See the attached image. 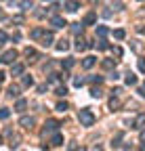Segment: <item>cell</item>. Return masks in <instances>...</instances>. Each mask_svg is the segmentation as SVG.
<instances>
[{"mask_svg":"<svg viewBox=\"0 0 145 151\" xmlns=\"http://www.w3.org/2000/svg\"><path fill=\"white\" fill-rule=\"evenodd\" d=\"M4 78H6V74H4V72H0V84L4 82Z\"/></svg>","mask_w":145,"mask_h":151,"instance_id":"f35d334b","label":"cell"},{"mask_svg":"<svg viewBox=\"0 0 145 151\" xmlns=\"http://www.w3.org/2000/svg\"><path fill=\"white\" fill-rule=\"evenodd\" d=\"M90 97H93V99H101V97H103V90H101L99 86H93V88H90Z\"/></svg>","mask_w":145,"mask_h":151,"instance_id":"8fae6325","label":"cell"},{"mask_svg":"<svg viewBox=\"0 0 145 151\" xmlns=\"http://www.w3.org/2000/svg\"><path fill=\"white\" fill-rule=\"evenodd\" d=\"M84 84V78H76L74 80V86H82Z\"/></svg>","mask_w":145,"mask_h":151,"instance_id":"d590c367","label":"cell"},{"mask_svg":"<svg viewBox=\"0 0 145 151\" xmlns=\"http://www.w3.org/2000/svg\"><path fill=\"white\" fill-rule=\"evenodd\" d=\"M8 94H11V97H19V86H8Z\"/></svg>","mask_w":145,"mask_h":151,"instance_id":"44dd1931","label":"cell"},{"mask_svg":"<svg viewBox=\"0 0 145 151\" xmlns=\"http://www.w3.org/2000/svg\"><path fill=\"white\" fill-rule=\"evenodd\" d=\"M124 82L128 84V86H135V84H137V76H135V74H126Z\"/></svg>","mask_w":145,"mask_h":151,"instance_id":"9a60e30c","label":"cell"},{"mask_svg":"<svg viewBox=\"0 0 145 151\" xmlns=\"http://www.w3.org/2000/svg\"><path fill=\"white\" fill-rule=\"evenodd\" d=\"M17 145H19V137L13 134V139H11V147H17Z\"/></svg>","mask_w":145,"mask_h":151,"instance_id":"d6a6232c","label":"cell"},{"mask_svg":"<svg viewBox=\"0 0 145 151\" xmlns=\"http://www.w3.org/2000/svg\"><path fill=\"white\" fill-rule=\"evenodd\" d=\"M141 141H143V143H145V130L141 132Z\"/></svg>","mask_w":145,"mask_h":151,"instance_id":"60d3db41","label":"cell"},{"mask_svg":"<svg viewBox=\"0 0 145 151\" xmlns=\"http://www.w3.org/2000/svg\"><path fill=\"white\" fill-rule=\"evenodd\" d=\"M23 52H25V57H32V59H38V52H36L34 48H25Z\"/></svg>","mask_w":145,"mask_h":151,"instance_id":"7402d4cb","label":"cell"},{"mask_svg":"<svg viewBox=\"0 0 145 151\" xmlns=\"http://www.w3.org/2000/svg\"><path fill=\"white\" fill-rule=\"evenodd\" d=\"M103 67H105V69L116 67V59H105V61H103Z\"/></svg>","mask_w":145,"mask_h":151,"instance_id":"ffe728a7","label":"cell"},{"mask_svg":"<svg viewBox=\"0 0 145 151\" xmlns=\"http://www.w3.org/2000/svg\"><path fill=\"white\" fill-rule=\"evenodd\" d=\"M110 107H112V109H118V107H120V101H118V99H112V101H110Z\"/></svg>","mask_w":145,"mask_h":151,"instance_id":"4dcf8cb0","label":"cell"},{"mask_svg":"<svg viewBox=\"0 0 145 151\" xmlns=\"http://www.w3.org/2000/svg\"><path fill=\"white\" fill-rule=\"evenodd\" d=\"M139 94H141V97H145V86H143V88H139Z\"/></svg>","mask_w":145,"mask_h":151,"instance_id":"ab89813d","label":"cell"},{"mask_svg":"<svg viewBox=\"0 0 145 151\" xmlns=\"http://www.w3.org/2000/svg\"><path fill=\"white\" fill-rule=\"evenodd\" d=\"M8 115H11V111H8L6 107H2V109H0V120H6Z\"/></svg>","mask_w":145,"mask_h":151,"instance_id":"484cf974","label":"cell"},{"mask_svg":"<svg viewBox=\"0 0 145 151\" xmlns=\"http://www.w3.org/2000/svg\"><path fill=\"white\" fill-rule=\"evenodd\" d=\"M139 69H141V72H145V61H143V59L139 61Z\"/></svg>","mask_w":145,"mask_h":151,"instance_id":"8d00e7d4","label":"cell"},{"mask_svg":"<svg viewBox=\"0 0 145 151\" xmlns=\"http://www.w3.org/2000/svg\"><path fill=\"white\" fill-rule=\"evenodd\" d=\"M78 122H80V126H93L95 124V113L90 109H80L78 111Z\"/></svg>","mask_w":145,"mask_h":151,"instance_id":"6da1fadb","label":"cell"},{"mask_svg":"<svg viewBox=\"0 0 145 151\" xmlns=\"http://www.w3.org/2000/svg\"><path fill=\"white\" fill-rule=\"evenodd\" d=\"M67 48H69V42H67V40H59V42H57V50H59V52H65Z\"/></svg>","mask_w":145,"mask_h":151,"instance_id":"4fadbf2b","label":"cell"},{"mask_svg":"<svg viewBox=\"0 0 145 151\" xmlns=\"http://www.w3.org/2000/svg\"><path fill=\"white\" fill-rule=\"evenodd\" d=\"M51 145H53V147H61V145H63V137L59 134V132H57V134H53V139H51Z\"/></svg>","mask_w":145,"mask_h":151,"instance_id":"30bf717a","label":"cell"},{"mask_svg":"<svg viewBox=\"0 0 145 151\" xmlns=\"http://www.w3.org/2000/svg\"><path fill=\"white\" fill-rule=\"evenodd\" d=\"M97 34H99V36H107V28H105V25H99V28H97Z\"/></svg>","mask_w":145,"mask_h":151,"instance_id":"d4e9b609","label":"cell"},{"mask_svg":"<svg viewBox=\"0 0 145 151\" xmlns=\"http://www.w3.org/2000/svg\"><path fill=\"white\" fill-rule=\"evenodd\" d=\"M15 59H17V50H6L0 61H2V63H15Z\"/></svg>","mask_w":145,"mask_h":151,"instance_id":"3957f363","label":"cell"},{"mask_svg":"<svg viewBox=\"0 0 145 151\" xmlns=\"http://www.w3.org/2000/svg\"><path fill=\"white\" fill-rule=\"evenodd\" d=\"M143 126H145V113H139L135 120V128H143Z\"/></svg>","mask_w":145,"mask_h":151,"instance_id":"7c38bea8","label":"cell"},{"mask_svg":"<svg viewBox=\"0 0 145 151\" xmlns=\"http://www.w3.org/2000/svg\"><path fill=\"white\" fill-rule=\"evenodd\" d=\"M55 92H57L59 97H65V94H67V88H65V86H59V88H57Z\"/></svg>","mask_w":145,"mask_h":151,"instance_id":"83f0119b","label":"cell"},{"mask_svg":"<svg viewBox=\"0 0 145 151\" xmlns=\"http://www.w3.org/2000/svg\"><path fill=\"white\" fill-rule=\"evenodd\" d=\"M0 143H2V139H0Z\"/></svg>","mask_w":145,"mask_h":151,"instance_id":"b9f144b4","label":"cell"},{"mask_svg":"<svg viewBox=\"0 0 145 151\" xmlns=\"http://www.w3.org/2000/svg\"><path fill=\"white\" fill-rule=\"evenodd\" d=\"M36 124V120L32 118V115H23V118L19 120V126H23V128H32Z\"/></svg>","mask_w":145,"mask_h":151,"instance_id":"277c9868","label":"cell"},{"mask_svg":"<svg viewBox=\"0 0 145 151\" xmlns=\"http://www.w3.org/2000/svg\"><path fill=\"white\" fill-rule=\"evenodd\" d=\"M11 74L13 76H21L23 74V65L21 63H11Z\"/></svg>","mask_w":145,"mask_h":151,"instance_id":"ba28073f","label":"cell"},{"mask_svg":"<svg viewBox=\"0 0 145 151\" xmlns=\"http://www.w3.org/2000/svg\"><path fill=\"white\" fill-rule=\"evenodd\" d=\"M53 44V34L51 32H44L42 34V46H51Z\"/></svg>","mask_w":145,"mask_h":151,"instance_id":"9c48e42d","label":"cell"},{"mask_svg":"<svg viewBox=\"0 0 145 151\" xmlns=\"http://www.w3.org/2000/svg\"><path fill=\"white\" fill-rule=\"evenodd\" d=\"M114 38H116V40H124V38H126V32H124V30H116V32H114Z\"/></svg>","mask_w":145,"mask_h":151,"instance_id":"d6986e66","label":"cell"},{"mask_svg":"<svg viewBox=\"0 0 145 151\" xmlns=\"http://www.w3.org/2000/svg\"><path fill=\"white\" fill-rule=\"evenodd\" d=\"M13 23H23V17L21 15H15L13 17Z\"/></svg>","mask_w":145,"mask_h":151,"instance_id":"e575fe53","label":"cell"},{"mask_svg":"<svg viewBox=\"0 0 145 151\" xmlns=\"http://www.w3.org/2000/svg\"><path fill=\"white\" fill-rule=\"evenodd\" d=\"M4 40H6V34H4L2 30H0V42H4Z\"/></svg>","mask_w":145,"mask_h":151,"instance_id":"74e56055","label":"cell"},{"mask_svg":"<svg viewBox=\"0 0 145 151\" xmlns=\"http://www.w3.org/2000/svg\"><path fill=\"white\" fill-rule=\"evenodd\" d=\"M21 6H23V8H32L34 4H32V0H23V2H21Z\"/></svg>","mask_w":145,"mask_h":151,"instance_id":"836d02e7","label":"cell"},{"mask_svg":"<svg viewBox=\"0 0 145 151\" xmlns=\"http://www.w3.org/2000/svg\"><path fill=\"white\" fill-rule=\"evenodd\" d=\"M25 107H28V101H23V99H19V101H17V105H15V111H23Z\"/></svg>","mask_w":145,"mask_h":151,"instance_id":"2e32d148","label":"cell"},{"mask_svg":"<svg viewBox=\"0 0 145 151\" xmlns=\"http://www.w3.org/2000/svg\"><path fill=\"white\" fill-rule=\"evenodd\" d=\"M95 63H97V57H93V55L86 57V59H82V67H84V69H90Z\"/></svg>","mask_w":145,"mask_h":151,"instance_id":"5b68a950","label":"cell"},{"mask_svg":"<svg viewBox=\"0 0 145 151\" xmlns=\"http://www.w3.org/2000/svg\"><path fill=\"white\" fill-rule=\"evenodd\" d=\"M71 30H74V34H80V32H82V25H80V23H74V25H71Z\"/></svg>","mask_w":145,"mask_h":151,"instance_id":"1f68e13d","label":"cell"},{"mask_svg":"<svg viewBox=\"0 0 145 151\" xmlns=\"http://www.w3.org/2000/svg\"><path fill=\"white\" fill-rule=\"evenodd\" d=\"M95 19H97L95 13H88V15L84 17V25H93V23H95Z\"/></svg>","mask_w":145,"mask_h":151,"instance_id":"e0dca14e","label":"cell"},{"mask_svg":"<svg viewBox=\"0 0 145 151\" xmlns=\"http://www.w3.org/2000/svg\"><path fill=\"white\" fill-rule=\"evenodd\" d=\"M51 23L55 25V28H65V19H63V17H51Z\"/></svg>","mask_w":145,"mask_h":151,"instance_id":"52a82bcc","label":"cell"},{"mask_svg":"<svg viewBox=\"0 0 145 151\" xmlns=\"http://www.w3.org/2000/svg\"><path fill=\"white\" fill-rule=\"evenodd\" d=\"M88 80H90L93 84H101V82H103V78H101V76H90Z\"/></svg>","mask_w":145,"mask_h":151,"instance_id":"4316f807","label":"cell"},{"mask_svg":"<svg viewBox=\"0 0 145 151\" xmlns=\"http://www.w3.org/2000/svg\"><path fill=\"white\" fill-rule=\"evenodd\" d=\"M63 67H65V69L74 67V59H65V61H63Z\"/></svg>","mask_w":145,"mask_h":151,"instance_id":"f546056e","label":"cell"},{"mask_svg":"<svg viewBox=\"0 0 145 151\" xmlns=\"http://www.w3.org/2000/svg\"><path fill=\"white\" fill-rule=\"evenodd\" d=\"M78 8H80V4L76 2V0H69V2H65V11H67V13H76Z\"/></svg>","mask_w":145,"mask_h":151,"instance_id":"8992f818","label":"cell"},{"mask_svg":"<svg viewBox=\"0 0 145 151\" xmlns=\"http://www.w3.org/2000/svg\"><path fill=\"white\" fill-rule=\"evenodd\" d=\"M59 128V122H55V120H49L46 124H44V130H42V134H51V132H55Z\"/></svg>","mask_w":145,"mask_h":151,"instance_id":"7a4b0ae2","label":"cell"},{"mask_svg":"<svg viewBox=\"0 0 145 151\" xmlns=\"http://www.w3.org/2000/svg\"><path fill=\"white\" fill-rule=\"evenodd\" d=\"M84 48H88V42L84 38H78L76 40V50H84Z\"/></svg>","mask_w":145,"mask_h":151,"instance_id":"5bb4252c","label":"cell"},{"mask_svg":"<svg viewBox=\"0 0 145 151\" xmlns=\"http://www.w3.org/2000/svg\"><path fill=\"white\" fill-rule=\"evenodd\" d=\"M97 46L101 48V50H107V48H110V44H107L105 40H99V44H97Z\"/></svg>","mask_w":145,"mask_h":151,"instance_id":"f1b7e54d","label":"cell"},{"mask_svg":"<svg viewBox=\"0 0 145 151\" xmlns=\"http://www.w3.org/2000/svg\"><path fill=\"white\" fill-rule=\"evenodd\" d=\"M55 109L61 111V113H65V111L69 109V105H67V103H57V107H55Z\"/></svg>","mask_w":145,"mask_h":151,"instance_id":"603a6c76","label":"cell"},{"mask_svg":"<svg viewBox=\"0 0 145 151\" xmlns=\"http://www.w3.org/2000/svg\"><path fill=\"white\" fill-rule=\"evenodd\" d=\"M23 86H34V80H32V76H23Z\"/></svg>","mask_w":145,"mask_h":151,"instance_id":"cb8c5ba5","label":"cell"},{"mask_svg":"<svg viewBox=\"0 0 145 151\" xmlns=\"http://www.w3.org/2000/svg\"><path fill=\"white\" fill-rule=\"evenodd\" d=\"M42 34H44V32H42L40 28H36V30H32V34H30V36H32L34 40H38V38H42Z\"/></svg>","mask_w":145,"mask_h":151,"instance_id":"ac0fdd59","label":"cell"}]
</instances>
